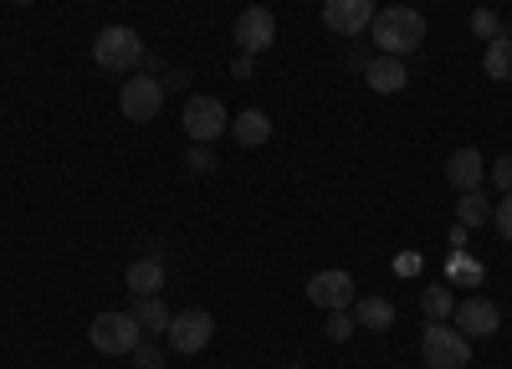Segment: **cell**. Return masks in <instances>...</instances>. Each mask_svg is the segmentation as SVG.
<instances>
[{
    "instance_id": "obj_1",
    "label": "cell",
    "mask_w": 512,
    "mask_h": 369,
    "mask_svg": "<svg viewBox=\"0 0 512 369\" xmlns=\"http://www.w3.org/2000/svg\"><path fill=\"white\" fill-rule=\"evenodd\" d=\"M369 36H374V52H384V57H410V52H420V41H425V16H420L415 6H384V11L374 16Z\"/></svg>"
},
{
    "instance_id": "obj_2",
    "label": "cell",
    "mask_w": 512,
    "mask_h": 369,
    "mask_svg": "<svg viewBox=\"0 0 512 369\" xmlns=\"http://www.w3.org/2000/svg\"><path fill=\"white\" fill-rule=\"evenodd\" d=\"M93 62L103 72H128V77H134L144 67V36L134 26H103L93 36Z\"/></svg>"
},
{
    "instance_id": "obj_3",
    "label": "cell",
    "mask_w": 512,
    "mask_h": 369,
    "mask_svg": "<svg viewBox=\"0 0 512 369\" xmlns=\"http://www.w3.org/2000/svg\"><path fill=\"white\" fill-rule=\"evenodd\" d=\"M420 359L431 369H466L472 364V339H466L456 323H431L420 334Z\"/></svg>"
},
{
    "instance_id": "obj_4",
    "label": "cell",
    "mask_w": 512,
    "mask_h": 369,
    "mask_svg": "<svg viewBox=\"0 0 512 369\" xmlns=\"http://www.w3.org/2000/svg\"><path fill=\"white\" fill-rule=\"evenodd\" d=\"M88 339H93V349H98V354H134V349L144 344V328H139V318H134V313L108 308V313H98V318H93Z\"/></svg>"
},
{
    "instance_id": "obj_5",
    "label": "cell",
    "mask_w": 512,
    "mask_h": 369,
    "mask_svg": "<svg viewBox=\"0 0 512 369\" xmlns=\"http://www.w3.org/2000/svg\"><path fill=\"white\" fill-rule=\"evenodd\" d=\"M164 98H169L164 77L134 72V77L123 82V93H118V113H123L128 123H154V118L164 113Z\"/></svg>"
},
{
    "instance_id": "obj_6",
    "label": "cell",
    "mask_w": 512,
    "mask_h": 369,
    "mask_svg": "<svg viewBox=\"0 0 512 369\" xmlns=\"http://www.w3.org/2000/svg\"><path fill=\"white\" fill-rule=\"evenodd\" d=\"M180 123H185V134H190L195 144H216L221 134H231V113H226V103H221V98H210V93H190Z\"/></svg>"
},
{
    "instance_id": "obj_7",
    "label": "cell",
    "mask_w": 512,
    "mask_h": 369,
    "mask_svg": "<svg viewBox=\"0 0 512 369\" xmlns=\"http://www.w3.org/2000/svg\"><path fill=\"white\" fill-rule=\"evenodd\" d=\"M164 339H169V349H175V354L190 359V354L210 349V339H216V313H210V308H180L175 318H169Z\"/></svg>"
},
{
    "instance_id": "obj_8",
    "label": "cell",
    "mask_w": 512,
    "mask_h": 369,
    "mask_svg": "<svg viewBox=\"0 0 512 369\" xmlns=\"http://www.w3.org/2000/svg\"><path fill=\"white\" fill-rule=\"evenodd\" d=\"M231 36H236V52L262 57L272 41H277V16H272L267 6H246V11L231 21Z\"/></svg>"
},
{
    "instance_id": "obj_9",
    "label": "cell",
    "mask_w": 512,
    "mask_h": 369,
    "mask_svg": "<svg viewBox=\"0 0 512 369\" xmlns=\"http://www.w3.org/2000/svg\"><path fill=\"white\" fill-rule=\"evenodd\" d=\"M354 298H359V287H354V277H349L344 267H323V272L308 277V303L323 308V313H333V308H354Z\"/></svg>"
},
{
    "instance_id": "obj_10",
    "label": "cell",
    "mask_w": 512,
    "mask_h": 369,
    "mask_svg": "<svg viewBox=\"0 0 512 369\" xmlns=\"http://www.w3.org/2000/svg\"><path fill=\"white\" fill-rule=\"evenodd\" d=\"M374 0H323V26L333 31V36H364L369 26H374Z\"/></svg>"
},
{
    "instance_id": "obj_11",
    "label": "cell",
    "mask_w": 512,
    "mask_h": 369,
    "mask_svg": "<svg viewBox=\"0 0 512 369\" xmlns=\"http://www.w3.org/2000/svg\"><path fill=\"white\" fill-rule=\"evenodd\" d=\"M451 323L461 328L466 339H487V334H497V328H502V308L492 298H466V303H456Z\"/></svg>"
},
{
    "instance_id": "obj_12",
    "label": "cell",
    "mask_w": 512,
    "mask_h": 369,
    "mask_svg": "<svg viewBox=\"0 0 512 369\" xmlns=\"http://www.w3.org/2000/svg\"><path fill=\"white\" fill-rule=\"evenodd\" d=\"M364 82H369L374 93H405V88H410V62H405V57L374 52L369 67H364Z\"/></svg>"
},
{
    "instance_id": "obj_13",
    "label": "cell",
    "mask_w": 512,
    "mask_h": 369,
    "mask_svg": "<svg viewBox=\"0 0 512 369\" xmlns=\"http://www.w3.org/2000/svg\"><path fill=\"white\" fill-rule=\"evenodd\" d=\"M446 180L456 185V195H461V190H482V185H487V159H482V149H472V144L456 149V154L446 159Z\"/></svg>"
},
{
    "instance_id": "obj_14",
    "label": "cell",
    "mask_w": 512,
    "mask_h": 369,
    "mask_svg": "<svg viewBox=\"0 0 512 369\" xmlns=\"http://www.w3.org/2000/svg\"><path fill=\"white\" fill-rule=\"evenodd\" d=\"M123 282H128V293H134V298H149V293H164L169 267L159 257H134V262H128V272H123Z\"/></svg>"
},
{
    "instance_id": "obj_15",
    "label": "cell",
    "mask_w": 512,
    "mask_h": 369,
    "mask_svg": "<svg viewBox=\"0 0 512 369\" xmlns=\"http://www.w3.org/2000/svg\"><path fill=\"white\" fill-rule=\"evenodd\" d=\"M231 139H236L241 149H262V144L272 139V118H267L262 108H241V113L231 118Z\"/></svg>"
},
{
    "instance_id": "obj_16",
    "label": "cell",
    "mask_w": 512,
    "mask_h": 369,
    "mask_svg": "<svg viewBox=\"0 0 512 369\" xmlns=\"http://www.w3.org/2000/svg\"><path fill=\"white\" fill-rule=\"evenodd\" d=\"M349 313H354L359 328H374V334H379V328H395V303L379 298V293H374V298H354Z\"/></svg>"
},
{
    "instance_id": "obj_17",
    "label": "cell",
    "mask_w": 512,
    "mask_h": 369,
    "mask_svg": "<svg viewBox=\"0 0 512 369\" xmlns=\"http://www.w3.org/2000/svg\"><path fill=\"white\" fill-rule=\"evenodd\" d=\"M487 221H492V200H487V190H461V195H456V226L477 231V226H487Z\"/></svg>"
},
{
    "instance_id": "obj_18",
    "label": "cell",
    "mask_w": 512,
    "mask_h": 369,
    "mask_svg": "<svg viewBox=\"0 0 512 369\" xmlns=\"http://www.w3.org/2000/svg\"><path fill=\"white\" fill-rule=\"evenodd\" d=\"M482 72L492 82H512V36L502 31L497 41H487V52H482Z\"/></svg>"
},
{
    "instance_id": "obj_19",
    "label": "cell",
    "mask_w": 512,
    "mask_h": 369,
    "mask_svg": "<svg viewBox=\"0 0 512 369\" xmlns=\"http://www.w3.org/2000/svg\"><path fill=\"white\" fill-rule=\"evenodd\" d=\"M420 313L431 318V323H451V313H456V293H451L446 282H431V287L420 293Z\"/></svg>"
},
{
    "instance_id": "obj_20",
    "label": "cell",
    "mask_w": 512,
    "mask_h": 369,
    "mask_svg": "<svg viewBox=\"0 0 512 369\" xmlns=\"http://www.w3.org/2000/svg\"><path fill=\"white\" fill-rule=\"evenodd\" d=\"M134 318H139V328H144V334H164V328H169V318H175V313H169V303H164L159 293H149V298H134Z\"/></svg>"
},
{
    "instance_id": "obj_21",
    "label": "cell",
    "mask_w": 512,
    "mask_h": 369,
    "mask_svg": "<svg viewBox=\"0 0 512 369\" xmlns=\"http://www.w3.org/2000/svg\"><path fill=\"white\" fill-rule=\"evenodd\" d=\"M482 277H487V272H482L477 257H466V252H451V257H446V287H451V282H461V287H482Z\"/></svg>"
},
{
    "instance_id": "obj_22",
    "label": "cell",
    "mask_w": 512,
    "mask_h": 369,
    "mask_svg": "<svg viewBox=\"0 0 512 369\" xmlns=\"http://www.w3.org/2000/svg\"><path fill=\"white\" fill-rule=\"evenodd\" d=\"M354 328H359V323H354V313H349V308H333V313H328V323H323V334H328L333 344H344V339L354 334Z\"/></svg>"
},
{
    "instance_id": "obj_23",
    "label": "cell",
    "mask_w": 512,
    "mask_h": 369,
    "mask_svg": "<svg viewBox=\"0 0 512 369\" xmlns=\"http://www.w3.org/2000/svg\"><path fill=\"white\" fill-rule=\"evenodd\" d=\"M472 31H477L482 41H497V36H502V16H497L492 6H477V11H472Z\"/></svg>"
},
{
    "instance_id": "obj_24",
    "label": "cell",
    "mask_w": 512,
    "mask_h": 369,
    "mask_svg": "<svg viewBox=\"0 0 512 369\" xmlns=\"http://www.w3.org/2000/svg\"><path fill=\"white\" fill-rule=\"evenodd\" d=\"M185 170H190V175H216V154H210V144H190Z\"/></svg>"
},
{
    "instance_id": "obj_25",
    "label": "cell",
    "mask_w": 512,
    "mask_h": 369,
    "mask_svg": "<svg viewBox=\"0 0 512 369\" xmlns=\"http://www.w3.org/2000/svg\"><path fill=\"white\" fill-rule=\"evenodd\" d=\"M487 180H492L502 195H512V154H497V159L487 164Z\"/></svg>"
},
{
    "instance_id": "obj_26",
    "label": "cell",
    "mask_w": 512,
    "mask_h": 369,
    "mask_svg": "<svg viewBox=\"0 0 512 369\" xmlns=\"http://www.w3.org/2000/svg\"><path fill=\"white\" fill-rule=\"evenodd\" d=\"M134 364H139V369H159V364H164V349H159V344L144 334V344L134 349Z\"/></svg>"
},
{
    "instance_id": "obj_27",
    "label": "cell",
    "mask_w": 512,
    "mask_h": 369,
    "mask_svg": "<svg viewBox=\"0 0 512 369\" xmlns=\"http://www.w3.org/2000/svg\"><path fill=\"white\" fill-rule=\"evenodd\" d=\"M492 226L502 231V241H512V195H502V205H492Z\"/></svg>"
},
{
    "instance_id": "obj_28",
    "label": "cell",
    "mask_w": 512,
    "mask_h": 369,
    "mask_svg": "<svg viewBox=\"0 0 512 369\" xmlns=\"http://www.w3.org/2000/svg\"><path fill=\"white\" fill-rule=\"evenodd\" d=\"M344 67L364 77V67H369V52H364V47H349V57H344Z\"/></svg>"
},
{
    "instance_id": "obj_29",
    "label": "cell",
    "mask_w": 512,
    "mask_h": 369,
    "mask_svg": "<svg viewBox=\"0 0 512 369\" xmlns=\"http://www.w3.org/2000/svg\"><path fill=\"white\" fill-rule=\"evenodd\" d=\"M251 62H256V57H246V52H236V62H231V72H236V77L246 82V77H251Z\"/></svg>"
},
{
    "instance_id": "obj_30",
    "label": "cell",
    "mask_w": 512,
    "mask_h": 369,
    "mask_svg": "<svg viewBox=\"0 0 512 369\" xmlns=\"http://www.w3.org/2000/svg\"><path fill=\"white\" fill-rule=\"evenodd\" d=\"M395 272H400V277H415V272H420V257H410V252H405V257L395 262Z\"/></svg>"
},
{
    "instance_id": "obj_31",
    "label": "cell",
    "mask_w": 512,
    "mask_h": 369,
    "mask_svg": "<svg viewBox=\"0 0 512 369\" xmlns=\"http://www.w3.org/2000/svg\"><path fill=\"white\" fill-rule=\"evenodd\" d=\"M164 88H190V72H185V67H175V72L164 77Z\"/></svg>"
},
{
    "instance_id": "obj_32",
    "label": "cell",
    "mask_w": 512,
    "mask_h": 369,
    "mask_svg": "<svg viewBox=\"0 0 512 369\" xmlns=\"http://www.w3.org/2000/svg\"><path fill=\"white\" fill-rule=\"evenodd\" d=\"M16 6H31V0H16Z\"/></svg>"
},
{
    "instance_id": "obj_33",
    "label": "cell",
    "mask_w": 512,
    "mask_h": 369,
    "mask_svg": "<svg viewBox=\"0 0 512 369\" xmlns=\"http://www.w3.org/2000/svg\"><path fill=\"white\" fill-rule=\"evenodd\" d=\"M287 369H303V364H287Z\"/></svg>"
},
{
    "instance_id": "obj_34",
    "label": "cell",
    "mask_w": 512,
    "mask_h": 369,
    "mask_svg": "<svg viewBox=\"0 0 512 369\" xmlns=\"http://www.w3.org/2000/svg\"><path fill=\"white\" fill-rule=\"evenodd\" d=\"M507 36H512V26H507Z\"/></svg>"
}]
</instances>
